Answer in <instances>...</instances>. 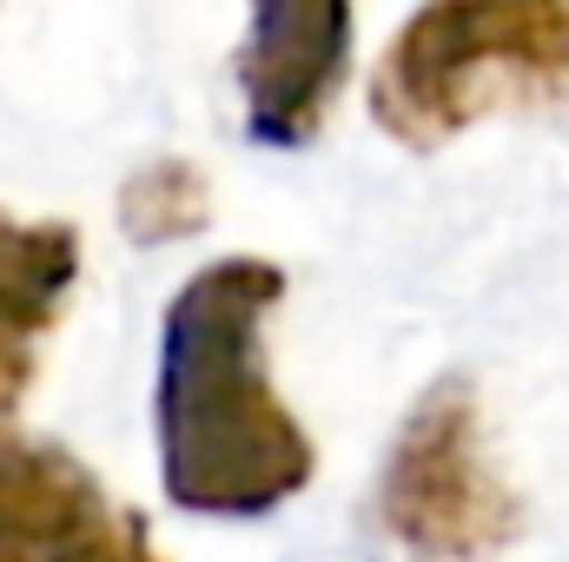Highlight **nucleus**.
Returning a JSON list of instances; mask_svg holds the SVG:
<instances>
[{
	"instance_id": "f257e3e1",
	"label": "nucleus",
	"mask_w": 569,
	"mask_h": 562,
	"mask_svg": "<svg viewBox=\"0 0 569 562\" xmlns=\"http://www.w3.org/2000/svg\"><path fill=\"white\" fill-rule=\"evenodd\" d=\"M279 298L284 272L272 259L232 252L199 265L159 318V490L186 516H272L318 470L311 430L291 418L266 371V324Z\"/></svg>"
},
{
	"instance_id": "f03ea898",
	"label": "nucleus",
	"mask_w": 569,
	"mask_h": 562,
	"mask_svg": "<svg viewBox=\"0 0 569 562\" xmlns=\"http://www.w3.org/2000/svg\"><path fill=\"white\" fill-rule=\"evenodd\" d=\"M365 100L411 152L490 113L569 107V0H425L378 53Z\"/></svg>"
},
{
	"instance_id": "7ed1b4c3",
	"label": "nucleus",
	"mask_w": 569,
	"mask_h": 562,
	"mask_svg": "<svg viewBox=\"0 0 569 562\" xmlns=\"http://www.w3.org/2000/svg\"><path fill=\"white\" fill-rule=\"evenodd\" d=\"M371 510L411 562H490L517 543L523 503L483 443V411L463 378H437L398 423Z\"/></svg>"
},
{
	"instance_id": "20e7f679",
	"label": "nucleus",
	"mask_w": 569,
	"mask_h": 562,
	"mask_svg": "<svg viewBox=\"0 0 569 562\" xmlns=\"http://www.w3.org/2000/svg\"><path fill=\"white\" fill-rule=\"evenodd\" d=\"M0 562H166V550L67 443L0 423Z\"/></svg>"
},
{
	"instance_id": "39448f33",
	"label": "nucleus",
	"mask_w": 569,
	"mask_h": 562,
	"mask_svg": "<svg viewBox=\"0 0 569 562\" xmlns=\"http://www.w3.org/2000/svg\"><path fill=\"white\" fill-rule=\"evenodd\" d=\"M232 80L252 140L305 145L351 80V0H252Z\"/></svg>"
},
{
	"instance_id": "423d86ee",
	"label": "nucleus",
	"mask_w": 569,
	"mask_h": 562,
	"mask_svg": "<svg viewBox=\"0 0 569 562\" xmlns=\"http://www.w3.org/2000/svg\"><path fill=\"white\" fill-rule=\"evenodd\" d=\"M80 284V232L67 219H13L0 212V423L33 391L40 344L67 318Z\"/></svg>"
},
{
	"instance_id": "0eeeda50",
	"label": "nucleus",
	"mask_w": 569,
	"mask_h": 562,
	"mask_svg": "<svg viewBox=\"0 0 569 562\" xmlns=\"http://www.w3.org/2000/svg\"><path fill=\"white\" fill-rule=\"evenodd\" d=\"M212 219V179L192 159H152L120 185V225L140 245H166V239H192Z\"/></svg>"
}]
</instances>
